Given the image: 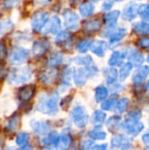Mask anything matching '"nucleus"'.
<instances>
[{"label":"nucleus","instance_id":"nucleus-56","mask_svg":"<svg viewBox=\"0 0 149 150\" xmlns=\"http://www.w3.org/2000/svg\"><path fill=\"white\" fill-rule=\"evenodd\" d=\"M5 1H8V0H5Z\"/></svg>","mask_w":149,"mask_h":150},{"label":"nucleus","instance_id":"nucleus-22","mask_svg":"<svg viewBox=\"0 0 149 150\" xmlns=\"http://www.w3.org/2000/svg\"><path fill=\"white\" fill-rule=\"evenodd\" d=\"M99 28H100V21L98 19L89 20L83 25V29L87 33L96 32V31L99 30Z\"/></svg>","mask_w":149,"mask_h":150},{"label":"nucleus","instance_id":"nucleus-36","mask_svg":"<svg viewBox=\"0 0 149 150\" xmlns=\"http://www.w3.org/2000/svg\"><path fill=\"white\" fill-rule=\"evenodd\" d=\"M128 103H129V100L128 98H121L118 101L117 103V111L119 112H124L126 108H127V105H128Z\"/></svg>","mask_w":149,"mask_h":150},{"label":"nucleus","instance_id":"nucleus-17","mask_svg":"<svg viewBox=\"0 0 149 150\" xmlns=\"http://www.w3.org/2000/svg\"><path fill=\"white\" fill-rule=\"evenodd\" d=\"M60 141V136L56 132H51L49 135L43 139L42 143L46 147H52V146H58Z\"/></svg>","mask_w":149,"mask_h":150},{"label":"nucleus","instance_id":"nucleus-12","mask_svg":"<svg viewBox=\"0 0 149 150\" xmlns=\"http://www.w3.org/2000/svg\"><path fill=\"white\" fill-rule=\"evenodd\" d=\"M90 50L98 56H104L107 49V43L104 40H94L90 43Z\"/></svg>","mask_w":149,"mask_h":150},{"label":"nucleus","instance_id":"nucleus-24","mask_svg":"<svg viewBox=\"0 0 149 150\" xmlns=\"http://www.w3.org/2000/svg\"><path fill=\"white\" fill-rule=\"evenodd\" d=\"M107 97H108V90L105 87H104V86H98L96 89L95 98H96V100L97 102L104 101L105 99H106Z\"/></svg>","mask_w":149,"mask_h":150},{"label":"nucleus","instance_id":"nucleus-29","mask_svg":"<svg viewBox=\"0 0 149 150\" xmlns=\"http://www.w3.org/2000/svg\"><path fill=\"white\" fill-rule=\"evenodd\" d=\"M121 118L119 116H113L107 121V127L111 131H116L119 129Z\"/></svg>","mask_w":149,"mask_h":150},{"label":"nucleus","instance_id":"nucleus-3","mask_svg":"<svg viewBox=\"0 0 149 150\" xmlns=\"http://www.w3.org/2000/svg\"><path fill=\"white\" fill-rule=\"evenodd\" d=\"M97 72V69L95 66H86L80 68L74 76L75 83L77 86H82L85 83L87 79L92 76H95Z\"/></svg>","mask_w":149,"mask_h":150},{"label":"nucleus","instance_id":"nucleus-34","mask_svg":"<svg viewBox=\"0 0 149 150\" xmlns=\"http://www.w3.org/2000/svg\"><path fill=\"white\" fill-rule=\"evenodd\" d=\"M138 13L141 18L146 21H149V4H145L138 8Z\"/></svg>","mask_w":149,"mask_h":150},{"label":"nucleus","instance_id":"nucleus-4","mask_svg":"<svg viewBox=\"0 0 149 150\" xmlns=\"http://www.w3.org/2000/svg\"><path fill=\"white\" fill-rule=\"evenodd\" d=\"M28 56V50L21 47H14L10 54V62L13 65H20L27 60Z\"/></svg>","mask_w":149,"mask_h":150},{"label":"nucleus","instance_id":"nucleus-6","mask_svg":"<svg viewBox=\"0 0 149 150\" xmlns=\"http://www.w3.org/2000/svg\"><path fill=\"white\" fill-rule=\"evenodd\" d=\"M122 127H123V129L128 134H131L133 136L139 134L144 128V125L141 122H139L136 120H131V119H128L126 122H124Z\"/></svg>","mask_w":149,"mask_h":150},{"label":"nucleus","instance_id":"nucleus-31","mask_svg":"<svg viewBox=\"0 0 149 150\" xmlns=\"http://www.w3.org/2000/svg\"><path fill=\"white\" fill-rule=\"evenodd\" d=\"M144 62L143 55L139 52H134L130 56V62L133 66H141Z\"/></svg>","mask_w":149,"mask_h":150},{"label":"nucleus","instance_id":"nucleus-8","mask_svg":"<svg viewBox=\"0 0 149 150\" xmlns=\"http://www.w3.org/2000/svg\"><path fill=\"white\" fill-rule=\"evenodd\" d=\"M65 25L69 30H76L78 28L79 17L76 12L70 10H66L63 13Z\"/></svg>","mask_w":149,"mask_h":150},{"label":"nucleus","instance_id":"nucleus-37","mask_svg":"<svg viewBox=\"0 0 149 150\" xmlns=\"http://www.w3.org/2000/svg\"><path fill=\"white\" fill-rule=\"evenodd\" d=\"M75 62L78 64H81V65H86V66H90L92 64V59L90 55H87V56H83V57H77L75 59Z\"/></svg>","mask_w":149,"mask_h":150},{"label":"nucleus","instance_id":"nucleus-1","mask_svg":"<svg viewBox=\"0 0 149 150\" xmlns=\"http://www.w3.org/2000/svg\"><path fill=\"white\" fill-rule=\"evenodd\" d=\"M57 103H58V96L56 95H42L39 99L38 110L43 113L54 115L57 112Z\"/></svg>","mask_w":149,"mask_h":150},{"label":"nucleus","instance_id":"nucleus-26","mask_svg":"<svg viewBox=\"0 0 149 150\" xmlns=\"http://www.w3.org/2000/svg\"><path fill=\"white\" fill-rule=\"evenodd\" d=\"M126 34V30L124 29V28H120V29H118L116 32L112 33L110 36V40L112 43H115V42H118L120 40H122Z\"/></svg>","mask_w":149,"mask_h":150},{"label":"nucleus","instance_id":"nucleus-18","mask_svg":"<svg viewBox=\"0 0 149 150\" xmlns=\"http://www.w3.org/2000/svg\"><path fill=\"white\" fill-rule=\"evenodd\" d=\"M19 121H20V119H19V116L18 115H13L7 122V125L5 127V129L7 132L11 133V134H13L17 131L18 127H19Z\"/></svg>","mask_w":149,"mask_h":150},{"label":"nucleus","instance_id":"nucleus-35","mask_svg":"<svg viewBox=\"0 0 149 150\" xmlns=\"http://www.w3.org/2000/svg\"><path fill=\"white\" fill-rule=\"evenodd\" d=\"M105 76H106L107 82H108L109 83H113V82L117 79V76H118L117 70H116L115 69H113V68L107 69L106 72H105Z\"/></svg>","mask_w":149,"mask_h":150},{"label":"nucleus","instance_id":"nucleus-15","mask_svg":"<svg viewBox=\"0 0 149 150\" xmlns=\"http://www.w3.org/2000/svg\"><path fill=\"white\" fill-rule=\"evenodd\" d=\"M56 76H57L56 70H54L53 69H47L44 72H42L40 77H41V81L43 82L44 84L50 85L55 81Z\"/></svg>","mask_w":149,"mask_h":150},{"label":"nucleus","instance_id":"nucleus-33","mask_svg":"<svg viewBox=\"0 0 149 150\" xmlns=\"http://www.w3.org/2000/svg\"><path fill=\"white\" fill-rule=\"evenodd\" d=\"M122 60H123V55L119 51H116L114 52L110 60H109V64L112 65V66H115V65H119L121 62H122Z\"/></svg>","mask_w":149,"mask_h":150},{"label":"nucleus","instance_id":"nucleus-53","mask_svg":"<svg viewBox=\"0 0 149 150\" xmlns=\"http://www.w3.org/2000/svg\"><path fill=\"white\" fill-rule=\"evenodd\" d=\"M147 89L149 91V82L148 83V84H147Z\"/></svg>","mask_w":149,"mask_h":150},{"label":"nucleus","instance_id":"nucleus-55","mask_svg":"<svg viewBox=\"0 0 149 150\" xmlns=\"http://www.w3.org/2000/svg\"><path fill=\"white\" fill-rule=\"evenodd\" d=\"M148 62H149V55H148Z\"/></svg>","mask_w":149,"mask_h":150},{"label":"nucleus","instance_id":"nucleus-51","mask_svg":"<svg viewBox=\"0 0 149 150\" xmlns=\"http://www.w3.org/2000/svg\"><path fill=\"white\" fill-rule=\"evenodd\" d=\"M107 149V145L104 144V145H97V146H95L93 147V149H102L105 150Z\"/></svg>","mask_w":149,"mask_h":150},{"label":"nucleus","instance_id":"nucleus-49","mask_svg":"<svg viewBox=\"0 0 149 150\" xmlns=\"http://www.w3.org/2000/svg\"><path fill=\"white\" fill-rule=\"evenodd\" d=\"M142 141L144 142V144L149 148V134H144L142 136Z\"/></svg>","mask_w":149,"mask_h":150},{"label":"nucleus","instance_id":"nucleus-16","mask_svg":"<svg viewBox=\"0 0 149 150\" xmlns=\"http://www.w3.org/2000/svg\"><path fill=\"white\" fill-rule=\"evenodd\" d=\"M61 29V20L58 17H54L51 21L49 22L47 27L45 29V33H57Z\"/></svg>","mask_w":149,"mask_h":150},{"label":"nucleus","instance_id":"nucleus-21","mask_svg":"<svg viewBox=\"0 0 149 150\" xmlns=\"http://www.w3.org/2000/svg\"><path fill=\"white\" fill-rule=\"evenodd\" d=\"M14 27L12 21L9 18H4L0 21V34L4 35L10 33Z\"/></svg>","mask_w":149,"mask_h":150},{"label":"nucleus","instance_id":"nucleus-50","mask_svg":"<svg viewBox=\"0 0 149 150\" xmlns=\"http://www.w3.org/2000/svg\"><path fill=\"white\" fill-rule=\"evenodd\" d=\"M111 7H112V4H109V3H105V4H103L102 10H103V11H108V10L111 9Z\"/></svg>","mask_w":149,"mask_h":150},{"label":"nucleus","instance_id":"nucleus-39","mask_svg":"<svg viewBox=\"0 0 149 150\" xmlns=\"http://www.w3.org/2000/svg\"><path fill=\"white\" fill-rule=\"evenodd\" d=\"M90 47V43L88 40H82L77 45V50L80 53H86Z\"/></svg>","mask_w":149,"mask_h":150},{"label":"nucleus","instance_id":"nucleus-10","mask_svg":"<svg viewBox=\"0 0 149 150\" xmlns=\"http://www.w3.org/2000/svg\"><path fill=\"white\" fill-rule=\"evenodd\" d=\"M34 93H35V87L33 85H26L19 90L18 98L21 101L27 102L33 98Z\"/></svg>","mask_w":149,"mask_h":150},{"label":"nucleus","instance_id":"nucleus-52","mask_svg":"<svg viewBox=\"0 0 149 150\" xmlns=\"http://www.w3.org/2000/svg\"><path fill=\"white\" fill-rule=\"evenodd\" d=\"M69 1H71V2H74V3H76V2H78L79 0H69Z\"/></svg>","mask_w":149,"mask_h":150},{"label":"nucleus","instance_id":"nucleus-28","mask_svg":"<svg viewBox=\"0 0 149 150\" xmlns=\"http://www.w3.org/2000/svg\"><path fill=\"white\" fill-rule=\"evenodd\" d=\"M132 68H133V65L131 62H128V63H126L124 64L120 70H119V79L120 81H124L130 74L131 70H132Z\"/></svg>","mask_w":149,"mask_h":150},{"label":"nucleus","instance_id":"nucleus-48","mask_svg":"<svg viewBox=\"0 0 149 150\" xmlns=\"http://www.w3.org/2000/svg\"><path fill=\"white\" fill-rule=\"evenodd\" d=\"M141 117V113H137V112H133V113H129L128 114V119H131V120H139V119Z\"/></svg>","mask_w":149,"mask_h":150},{"label":"nucleus","instance_id":"nucleus-14","mask_svg":"<svg viewBox=\"0 0 149 150\" xmlns=\"http://www.w3.org/2000/svg\"><path fill=\"white\" fill-rule=\"evenodd\" d=\"M138 12V6L137 4L131 3L128 5L126 6L124 12H123V18L125 20H133V18H135L136 15Z\"/></svg>","mask_w":149,"mask_h":150},{"label":"nucleus","instance_id":"nucleus-30","mask_svg":"<svg viewBox=\"0 0 149 150\" xmlns=\"http://www.w3.org/2000/svg\"><path fill=\"white\" fill-rule=\"evenodd\" d=\"M29 138H30V136L27 133H20L16 138V143L19 147L25 148L28 144Z\"/></svg>","mask_w":149,"mask_h":150},{"label":"nucleus","instance_id":"nucleus-38","mask_svg":"<svg viewBox=\"0 0 149 150\" xmlns=\"http://www.w3.org/2000/svg\"><path fill=\"white\" fill-rule=\"evenodd\" d=\"M70 144V139L67 134H62L60 137V141L58 143V147L60 149H67Z\"/></svg>","mask_w":149,"mask_h":150},{"label":"nucleus","instance_id":"nucleus-45","mask_svg":"<svg viewBox=\"0 0 149 150\" xmlns=\"http://www.w3.org/2000/svg\"><path fill=\"white\" fill-rule=\"evenodd\" d=\"M139 46L144 49H149V38H142L139 40Z\"/></svg>","mask_w":149,"mask_h":150},{"label":"nucleus","instance_id":"nucleus-40","mask_svg":"<svg viewBox=\"0 0 149 150\" xmlns=\"http://www.w3.org/2000/svg\"><path fill=\"white\" fill-rule=\"evenodd\" d=\"M70 36V33L67 31H62L61 33H58V35L56 36V39H55V41L57 43H61V42H63L65 40H67Z\"/></svg>","mask_w":149,"mask_h":150},{"label":"nucleus","instance_id":"nucleus-44","mask_svg":"<svg viewBox=\"0 0 149 150\" xmlns=\"http://www.w3.org/2000/svg\"><path fill=\"white\" fill-rule=\"evenodd\" d=\"M7 57V49L4 44L0 43V62H4Z\"/></svg>","mask_w":149,"mask_h":150},{"label":"nucleus","instance_id":"nucleus-47","mask_svg":"<svg viewBox=\"0 0 149 150\" xmlns=\"http://www.w3.org/2000/svg\"><path fill=\"white\" fill-rule=\"evenodd\" d=\"M93 146V142L91 141H84L82 143V149H90Z\"/></svg>","mask_w":149,"mask_h":150},{"label":"nucleus","instance_id":"nucleus-23","mask_svg":"<svg viewBox=\"0 0 149 150\" xmlns=\"http://www.w3.org/2000/svg\"><path fill=\"white\" fill-rule=\"evenodd\" d=\"M120 16V11H112L109 12L105 17V21L107 25H113L116 24L117 20L119 19Z\"/></svg>","mask_w":149,"mask_h":150},{"label":"nucleus","instance_id":"nucleus-5","mask_svg":"<svg viewBox=\"0 0 149 150\" xmlns=\"http://www.w3.org/2000/svg\"><path fill=\"white\" fill-rule=\"evenodd\" d=\"M49 18V15L45 11H36L32 18V29L36 32L41 31V29L47 25Z\"/></svg>","mask_w":149,"mask_h":150},{"label":"nucleus","instance_id":"nucleus-32","mask_svg":"<svg viewBox=\"0 0 149 150\" xmlns=\"http://www.w3.org/2000/svg\"><path fill=\"white\" fill-rule=\"evenodd\" d=\"M62 60H63L62 54H59V53H55V54H52L51 57L49 58V60H48V65L50 67L58 66V65H60L62 62Z\"/></svg>","mask_w":149,"mask_h":150},{"label":"nucleus","instance_id":"nucleus-54","mask_svg":"<svg viewBox=\"0 0 149 150\" xmlns=\"http://www.w3.org/2000/svg\"><path fill=\"white\" fill-rule=\"evenodd\" d=\"M46 1H48V0H40V2H46Z\"/></svg>","mask_w":149,"mask_h":150},{"label":"nucleus","instance_id":"nucleus-41","mask_svg":"<svg viewBox=\"0 0 149 150\" xmlns=\"http://www.w3.org/2000/svg\"><path fill=\"white\" fill-rule=\"evenodd\" d=\"M72 69L70 68H67L65 69V71L63 72V77H62V82L66 84H68L70 80H71V76H72Z\"/></svg>","mask_w":149,"mask_h":150},{"label":"nucleus","instance_id":"nucleus-42","mask_svg":"<svg viewBox=\"0 0 149 150\" xmlns=\"http://www.w3.org/2000/svg\"><path fill=\"white\" fill-rule=\"evenodd\" d=\"M105 117H106L105 113L104 112H102V111H99V110L98 111H96L95 113H94V119H95V120L97 123H103V122H105Z\"/></svg>","mask_w":149,"mask_h":150},{"label":"nucleus","instance_id":"nucleus-9","mask_svg":"<svg viewBox=\"0 0 149 150\" xmlns=\"http://www.w3.org/2000/svg\"><path fill=\"white\" fill-rule=\"evenodd\" d=\"M48 47H49V42L46 39L38 40L32 45V54L37 57L42 56L47 52Z\"/></svg>","mask_w":149,"mask_h":150},{"label":"nucleus","instance_id":"nucleus-25","mask_svg":"<svg viewBox=\"0 0 149 150\" xmlns=\"http://www.w3.org/2000/svg\"><path fill=\"white\" fill-rule=\"evenodd\" d=\"M89 136L93 140H105L106 138V133L104 132L101 128L96 127L89 133Z\"/></svg>","mask_w":149,"mask_h":150},{"label":"nucleus","instance_id":"nucleus-2","mask_svg":"<svg viewBox=\"0 0 149 150\" xmlns=\"http://www.w3.org/2000/svg\"><path fill=\"white\" fill-rule=\"evenodd\" d=\"M32 76L30 68L24 67L19 69H14L9 74L8 82L11 84H22L27 82Z\"/></svg>","mask_w":149,"mask_h":150},{"label":"nucleus","instance_id":"nucleus-27","mask_svg":"<svg viewBox=\"0 0 149 150\" xmlns=\"http://www.w3.org/2000/svg\"><path fill=\"white\" fill-rule=\"evenodd\" d=\"M133 29L139 34H148L149 33V24L145 22L136 23L133 25Z\"/></svg>","mask_w":149,"mask_h":150},{"label":"nucleus","instance_id":"nucleus-11","mask_svg":"<svg viewBox=\"0 0 149 150\" xmlns=\"http://www.w3.org/2000/svg\"><path fill=\"white\" fill-rule=\"evenodd\" d=\"M149 75V67L148 66H142L141 68H139L133 74V81L134 83L139 84L143 83L148 76Z\"/></svg>","mask_w":149,"mask_h":150},{"label":"nucleus","instance_id":"nucleus-7","mask_svg":"<svg viewBox=\"0 0 149 150\" xmlns=\"http://www.w3.org/2000/svg\"><path fill=\"white\" fill-rule=\"evenodd\" d=\"M71 114H72V118L74 120L75 124L78 127H83L86 126L88 120H89V116L87 115V113L85 112L83 107L78 106V107L74 108Z\"/></svg>","mask_w":149,"mask_h":150},{"label":"nucleus","instance_id":"nucleus-20","mask_svg":"<svg viewBox=\"0 0 149 150\" xmlns=\"http://www.w3.org/2000/svg\"><path fill=\"white\" fill-rule=\"evenodd\" d=\"M94 10H95L94 4H91V3H89V2L83 3L79 6V11H80V13L83 17H89V16H90L94 12Z\"/></svg>","mask_w":149,"mask_h":150},{"label":"nucleus","instance_id":"nucleus-43","mask_svg":"<svg viewBox=\"0 0 149 150\" xmlns=\"http://www.w3.org/2000/svg\"><path fill=\"white\" fill-rule=\"evenodd\" d=\"M114 102H115V98H112L106 100L105 103L102 104V109H103V110H105V111L111 110L112 107L113 105H114Z\"/></svg>","mask_w":149,"mask_h":150},{"label":"nucleus","instance_id":"nucleus-46","mask_svg":"<svg viewBox=\"0 0 149 150\" xmlns=\"http://www.w3.org/2000/svg\"><path fill=\"white\" fill-rule=\"evenodd\" d=\"M7 75V69L4 64L0 63V82H2Z\"/></svg>","mask_w":149,"mask_h":150},{"label":"nucleus","instance_id":"nucleus-13","mask_svg":"<svg viewBox=\"0 0 149 150\" xmlns=\"http://www.w3.org/2000/svg\"><path fill=\"white\" fill-rule=\"evenodd\" d=\"M112 145L115 148L120 149H130L131 140L124 135H117L112 139Z\"/></svg>","mask_w":149,"mask_h":150},{"label":"nucleus","instance_id":"nucleus-19","mask_svg":"<svg viewBox=\"0 0 149 150\" xmlns=\"http://www.w3.org/2000/svg\"><path fill=\"white\" fill-rule=\"evenodd\" d=\"M31 126L33 129V131L39 134H45L49 130V126L45 122H40V121H33L31 123Z\"/></svg>","mask_w":149,"mask_h":150}]
</instances>
